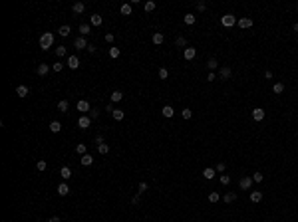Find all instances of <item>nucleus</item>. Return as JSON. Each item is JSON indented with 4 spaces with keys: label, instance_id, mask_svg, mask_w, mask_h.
Returning <instances> with one entry per match:
<instances>
[{
    "label": "nucleus",
    "instance_id": "obj_33",
    "mask_svg": "<svg viewBox=\"0 0 298 222\" xmlns=\"http://www.w3.org/2000/svg\"><path fill=\"white\" fill-rule=\"evenodd\" d=\"M175 44H177L179 48H187V40H185L183 36H177V38H175Z\"/></svg>",
    "mask_w": 298,
    "mask_h": 222
},
{
    "label": "nucleus",
    "instance_id": "obj_8",
    "mask_svg": "<svg viewBox=\"0 0 298 222\" xmlns=\"http://www.w3.org/2000/svg\"><path fill=\"white\" fill-rule=\"evenodd\" d=\"M237 24H238V28L247 30V28H251V26H252V18H241V20H237Z\"/></svg>",
    "mask_w": 298,
    "mask_h": 222
},
{
    "label": "nucleus",
    "instance_id": "obj_47",
    "mask_svg": "<svg viewBox=\"0 0 298 222\" xmlns=\"http://www.w3.org/2000/svg\"><path fill=\"white\" fill-rule=\"evenodd\" d=\"M52 69H54V72H62V69H64V64H62V62L54 64V66H52Z\"/></svg>",
    "mask_w": 298,
    "mask_h": 222
},
{
    "label": "nucleus",
    "instance_id": "obj_4",
    "mask_svg": "<svg viewBox=\"0 0 298 222\" xmlns=\"http://www.w3.org/2000/svg\"><path fill=\"white\" fill-rule=\"evenodd\" d=\"M252 182H254V181H252V177H242L241 181H238V187H241L242 191H248V188L252 187Z\"/></svg>",
    "mask_w": 298,
    "mask_h": 222
},
{
    "label": "nucleus",
    "instance_id": "obj_7",
    "mask_svg": "<svg viewBox=\"0 0 298 222\" xmlns=\"http://www.w3.org/2000/svg\"><path fill=\"white\" fill-rule=\"evenodd\" d=\"M90 125H91V119H90L88 115H82V117L78 119V127H80V129H88Z\"/></svg>",
    "mask_w": 298,
    "mask_h": 222
},
{
    "label": "nucleus",
    "instance_id": "obj_1",
    "mask_svg": "<svg viewBox=\"0 0 298 222\" xmlns=\"http://www.w3.org/2000/svg\"><path fill=\"white\" fill-rule=\"evenodd\" d=\"M54 44V34L52 32H44V34L40 36V48L42 50H50Z\"/></svg>",
    "mask_w": 298,
    "mask_h": 222
},
{
    "label": "nucleus",
    "instance_id": "obj_26",
    "mask_svg": "<svg viewBox=\"0 0 298 222\" xmlns=\"http://www.w3.org/2000/svg\"><path fill=\"white\" fill-rule=\"evenodd\" d=\"M119 12H121L123 16H131V4H121Z\"/></svg>",
    "mask_w": 298,
    "mask_h": 222
},
{
    "label": "nucleus",
    "instance_id": "obj_57",
    "mask_svg": "<svg viewBox=\"0 0 298 222\" xmlns=\"http://www.w3.org/2000/svg\"><path fill=\"white\" fill-rule=\"evenodd\" d=\"M48 222H60V216H52V218L48 220Z\"/></svg>",
    "mask_w": 298,
    "mask_h": 222
},
{
    "label": "nucleus",
    "instance_id": "obj_17",
    "mask_svg": "<svg viewBox=\"0 0 298 222\" xmlns=\"http://www.w3.org/2000/svg\"><path fill=\"white\" fill-rule=\"evenodd\" d=\"M207 68L211 69V72H217L219 69V62H217V58H211L209 62H207Z\"/></svg>",
    "mask_w": 298,
    "mask_h": 222
},
{
    "label": "nucleus",
    "instance_id": "obj_45",
    "mask_svg": "<svg viewBox=\"0 0 298 222\" xmlns=\"http://www.w3.org/2000/svg\"><path fill=\"white\" fill-rule=\"evenodd\" d=\"M209 202H219V192H211L209 194Z\"/></svg>",
    "mask_w": 298,
    "mask_h": 222
},
{
    "label": "nucleus",
    "instance_id": "obj_2",
    "mask_svg": "<svg viewBox=\"0 0 298 222\" xmlns=\"http://www.w3.org/2000/svg\"><path fill=\"white\" fill-rule=\"evenodd\" d=\"M235 22H237V18L232 14H225L223 18H221V24L225 26V28H231V26H235Z\"/></svg>",
    "mask_w": 298,
    "mask_h": 222
},
{
    "label": "nucleus",
    "instance_id": "obj_51",
    "mask_svg": "<svg viewBox=\"0 0 298 222\" xmlns=\"http://www.w3.org/2000/svg\"><path fill=\"white\" fill-rule=\"evenodd\" d=\"M217 79V73L215 72H209V75H207V82H215Z\"/></svg>",
    "mask_w": 298,
    "mask_h": 222
},
{
    "label": "nucleus",
    "instance_id": "obj_19",
    "mask_svg": "<svg viewBox=\"0 0 298 222\" xmlns=\"http://www.w3.org/2000/svg\"><path fill=\"white\" fill-rule=\"evenodd\" d=\"M262 200V192L261 191H252L251 192V202H261Z\"/></svg>",
    "mask_w": 298,
    "mask_h": 222
},
{
    "label": "nucleus",
    "instance_id": "obj_52",
    "mask_svg": "<svg viewBox=\"0 0 298 222\" xmlns=\"http://www.w3.org/2000/svg\"><path fill=\"white\" fill-rule=\"evenodd\" d=\"M94 141H95L97 145H101V143H104V137H101V135H95V139H94Z\"/></svg>",
    "mask_w": 298,
    "mask_h": 222
},
{
    "label": "nucleus",
    "instance_id": "obj_41",
    "mask_svg": "<svg viewBox=\"0 0 298 222\" xmlns=\"http://www.w3.org/2000/svg\"><path fill=\"white\" fill-rule=\"evenodd\" d=\"M119 54H121L119 48H110V56H111V58H119Z\"/></svg>",
    "mask_w": 298,
    "mask_h": 222
},
{
    "label": "nucleus",
    "instance_id": "obj_27",
    "mask_svg": "<svg viewBox=\"0 0 298 222\" xmlns=\"http://www.w3.org/2000/svg\"><path fill=\"white\" fill-rule=\"evenodd\" d=\"M76 153H78V155H82V157H84L85 153H88V147H85V145H84V143H78V145H76Z\"/></svg>",
    "mask_w": 298,
    "mask_h": 222
},
{
    "label": "nucleus",
    "instance_id": "obj_48",
    "mask_svg": "<svg viewBox=\"0 0 298 222\" xmlns=\"http://www.w3.org/2000/svg\"><path fill=\"white\" fill-rule=\"evenodd\" d=\"M145 191H147V182H139V192L137 194H143Z\"/></svg>",
    "mask_w": 298,
    "mask_h": 222
},
{
    "label": "nucleus",
    "instance_id": "obj_15",
    "mask_svg": "<svg viewBox=\"0 0 298 222\" xmlns=\"http://www.w3.org/2000/svg\"><path fill=\"white\" fill-rule=\"evenodd\" d=\"M48 72H50V66H48V64H40V66H38V69H36L38 75H46Z\"/></svg>",
    "mask_w": 298,
    "mask_h": 222
},
{
    "label": "nucleus",
    "instance_id": "obj_6",
    "mask_svg": "<svg viewBox=\"0 0 298 222\" xmlns=\"http://www.w3.org/2000/svg\"><path fill=\"white\" fill-rule=\"evenodd\" d=\"M195 56H197V50H195V48H189V46H187L185 50H183V58H185L187 62H191Z\"/></svg>",
    "mask_w": 298,
    "mask_h": 222
},
{
    "label": "nucleus",
    "instance_id": "obj_9",
    "mask_svg": "<svg viewBox=\"0 0 298 222\" xmlns=\"http://www.w3.org/2000/svg\"><path fill=\"white\" fill-rule=\"evenodd\" d=\"M252 119H254V121H262V119H264V109H262V107L252 109Z\"/></svg>",
    "mask_w": 298,
    "mask_h": 222
},
{
    "label": "nucleus",
    "instance_id": "obj_32",
    "mask_svg": "<svg viewBox=\"0 0 298 222\" xmlns=\"http://www.w3.org/2000/svg\"><path fill=\"white\" fill-rule=\"evenodd\" d=\"M97 151H100L101 155H107V153H110V145H107V143H101V145H97Z\"/></svg>",
    "mask_w": 298,
    "mask_h": 222
},
{
    "label": "nucleus",
    "instance_id": "obj_11",
    "mask_svg": "<svg viewBox=\"0 0 298 222\" xmlns=\"http://www.w3.org/2000/svg\"><path fill=\"white\" fill-rule=\"evenodd\" d=\"M68 192H70L68 182H60V185H58V194H60V196H66Z\"/></svg>",
    "mask_w": 298,
    "mask_h": 222
},
{
    "label": "nucleus",
    "instance_id": "obj_44",
    "mask_svg": "<svg viewBox=\"0 0 298 222\" xmlns=\"http://www.w3.org/2000/svg\"><path fill=\"white\" fill-rule=\"evenodd\" d=\"M97 117H100V109H95V107L90 109V119H97Z\"/></svg>",
    "mask_w": 298,
    "mask_h": 222
},
{
    "label": "nucleus",
    "instance_id": "obj_14",
    "mask_svg": "<svg viewBox=\"0 0 298 222\" xmlns=\"http://www.w3.org/2000/svg\"><path fill=\"white\" fill-rule=\"evenodd\" d=\"M215 175H217V171H215V169H211V167H207V169L203 171V177L207 178V181H211V178H215Z\"/></svg>",
    "mask_w": 298,
    "mask_h": 222
},
{
    "label": "nucleus",
    "instance_id": "obj_50",
    "mask_svg": "<svg viewBox=\"0 0 298 222\" xmlns=\"http://www.w3.org/2000/svg\"><path fill=\"white\" fill-rule=\"evenodd\" d=\"M215 171H217V172H223V171H225V163H217Z\"/></svg>",
    "mask_w": 298,
    "mask_h": 222
},
{
    "label": "nucleus",
    "instance_id": "obj_13",
    "mask_svg": "<svg viewBox=\"0 0 298 222\" xmlns=\"http://www.w3.org/2000/svg\"><path fill=\"white\" fill-rule=\"evenodd\" d=\"M58 109L62 111V113H68V109H70L68 99H60V101H58Z\"/></svg>",
    "mask_w": 298,
    "mask_h": 222
},
{
    "label": "nucleus",
    "instance_id": "obj_38",
    "mask_svg": "<svg viewBox=\"0 0 298 222\" xmlns=\"http://www.w3.org/2000/svg\"><path fill=\"white\" fill-rule=\"evenodd\" d=\"M111 115H113V119H115V121H121V119H123V111H121V109H115Z\"/></svg>",
    "mask_w": 298,
    "mask_h": 222
},
{
    "label": "nucleus",
    "instance_id": "obj_29",
    "mask_svg": "<svg viewBox=\"0 0 298 222\" xmlns=\"http://www.w3.org/2000/svg\"><path fill=\"white\" fill-rule=\"evenodd\" d=\"M58 32H60V36H62V38H68V36H70V32H72V28H70V26L66 24V26H62V28H60Z\"/></svg>",
    "mask_w": 298,
    "mask_h": 222
},
{
    "label": "nucleus",
    "instance_id": "obj_10",
    "mask_svg": "<svg viewBox=\"0 0 298 222\" xmlns=\"http://www.w3.org/2000/svg\"><path fill=\"white\" fill-rule=\"evenodd\" d=\"M163 40H165V36L161 34V32H155L153 36H151V42H153L155 46H159V44H163Z\"/></svg>",
    "mask_w": 298,
    "mask_h": 222
},
{
    "label": "nucleus",
    "instance_id": "obj_3",
    "mask_svg": "<svg viewBox=\"0 0 298 222\" xmlns=\"http://www.w3.org/2000/svg\"><path fill=\"white\" fill-rule=\"evenodd\" d=\"M88 46L90 44L85 42L84 36H80V38H76V40H74V48H76V50H88Z\"/></svg>",
    "mask_w": 298,
    "mask_h": 222
},
{
    "label": "nucleus",
    "instance_id": "obj_34",
    "mask_svg": "<svg viewBox=\"0 0 298 222\" xmlns=\"http://www.w3.org/2000/svg\"><path fill=\"white\" fill-rule=\"evenodd\" d=\"M272 91H274V93H282V91H284V83H282V82H276L274 87H272Z\"/></svg>",
    "mask_w": 298,
    "mask_h": 222
},
{
    "label": "nucleus",
    "instance_id": "obj_18",
    "mask_svg": "<svg viewBox=\"0 0 298 222\" xmlns=\"http://www.w3.org/2000/svg\"><path fill=\"white\" fill-rule=\"evenodd\" d=\"M72 10H74V14H82L84 10H85V4H84V2H76L74 6H72Z\"/></svg>",
    "mask_w": 298,
    "mask_h": 222
},
{
    "label": "nucleus",
    "instance_id": "obj_23",
    "mask_svg": "<svg viewBox=\"0 0 298 222\" xmlns=\"http://www.w3.org/2000/svg\"><path fill=\"white\" fill-rule=\"evenodd\" d=\"M60 177H62L64 181H68V178L72 177V171H70V167H62V171H60Z\"/></svg>",
    "mask_w": 298,
    "mask_h": 222
},
{
    "label": "nucleus",
    "instance_id": "obj_5",
    "mask_svg": "<svg viewBox=\"0 0 298 222\" xmlns=\"http://www.w3.org/2000/svg\"><path fill=\"white\" fill-rule=\"evenodd\" d=\"M231 75H232V69H231L229 66L219 68V78H221V79H231Z\"/></svg>",
    "mask_w": 298,
    "mask_h": 222
},
{
    "label": "nucleus",
    "instance_id": "obj_49",
    "mask_svg": "<svg viewBox=\"0 0 298 222\" xmlns=\"http://www.w3.org/2000/svg\"><path fill=\"white\" fill-rule=\"evenodd\" d=\"M205 8H207V2H197V10H199V12H203Z\"/></svg>",
    "mask_w": 298,
    "mask_h": 222
},
{
    "label": "nucleus",
    "instance_id": "obj_16",
    "mask_svg": "<svg viewBox=\"0 0 298 222\" xmlns=\"http://www.w3.org/2000/svg\"><path fill=\"white\" fill-rule=\"evenodd\" d=\"M16 95L18 97H28V87H26V85H18V87H16Z\"/></svg>",
    "mask_w": 298,
    "mask_h": 222
},
{
    "label": "nucleus",
    "instance_id": "obj_30",
    "mask_svg": "<svg viewBox=\"0 0 298 222\" xmlns=\"http://www.w3.org/2000/svg\"><path fill=\"white\" fill-rule=\"evenodd\" d=\"M101 22H104V18H101L100 14H94V16H91V26H101Z\"/></svg>",
    "mask_w": 298,
    "mask_h": 222
},
{
    "label": "nucleus",
    "instance_id": "obj_59",
    "mask_svg": "<svg viewBox=\"0 0 298 222\" xmlns=\"http://www.w3.org/2000/svg\"><path fill=\"white\" fill-rule=\"evenodd\" d=\"M296 10H298V6H296Z\"/></svg>",
    "mask_w": 298,
    "mask_h": 222
},
{
    "label": "nucleus",
    "instance_id": "obj_21",
    "mask_svg": "<svg viewBox=\"0 0 298 222\" xmlns=\"http://www.w3.org/2000/svg\"><path fill=\"white\" fill-rule=\"evenodd\" d=\"M161 113H163V117H173L175 115V109H173L171 105H165L163 109H161Z\"/></svg>",
    "mask_w": 298,
    "mask_h": 222
},
{
    "label": "nucleus",
    "instance_id": "obj_36",
    "mask_svg": "<svg viewBox=\"0 0 298 222\" xmlns=\"http://www.w3.org/2000/svg\"><path fill=\"white\" fill-rule=\"evenodd\" d=\"M181 117H183V119H185V121H187V119H191V117H193V111L189 109V107H185V109L181 111Z\"/></svg>",
    "mask_w": 298,
    "mask_h": 222
},
{
    "label": "nucleus",
    "instance_id": "obj_28",
    "mask_svg": "<svg viewBox=\"0 0 298 222\" xmlns=\"http://www.w3.org/2000/svg\"><path fill=\"white\" fill-rule=\"evenodd\" d=\"M195 20H197V18H195L193 14H185V16H183V22H185L187 26H193V24H195Z\"/></svg>",
    "mask_w": 298,
    "mask_h": 222
},
{
    "label": "nucleus",
    "instance_id": "obj_54",
    "mask_svg": "<svg viewBox=\"0 0 298 222\" xmlns=\"http://www.w3.org/2000/svg\"><path fill=\"white\" fill-rule=\"evenodd\" d=\"M139 196H141V194H135V196L131 198V204H137L139 202Z\"/></svg>",
    "mask_w": 298,
    "mask_h": 222
},
{
    "label": "nucleus",
    "instance_id": "obj_24",
    "mask_svg": "<svg viewBox=\"0 0 298 222\" xmlns=\"http://www.w3.org/2000/svg\"><path fill=\"white\" fill-rule=\"evenodd\" d=\"M121 99H123V93H121L119 89H115V91L111 93V103H117V101H121Z\"/></svg>",
    "mask_w": 298,
    "mask_h": 222
},
{
    "label": "nucleus",
    "instance_id": "obj_25",
    "mask_svg": "<svg viewBox=\"0 0 298 222\" xmlns=\"http://www.w3.org/2000/svg\"><path fill=\"white\" fill-rule=\"evenodd\" d=\"M50 131L52 133H60V131H62V123H60V121H52L50 123Z\"/></svg>",
    "mask_w": 298,
    "mask_h": 222
},
{
    "label": "nucleus",
    "instance_id": "obj_37",
    "mask_svg": "<svg viewBox=\"0 0 298 222\" xmlns=\"http://www.w3.org/2000/svg\"><path fill=\"white\" fill-rule=\"evenodd\" d=\"M157 75H159V79H167V78H169V72H167L165 68H161L159 72H157Z\"/></svg>",
    "mask_w": 298,
    "mask_h": 222
},
{
    "label": "nucleus",
    "instance_id": "obj_46",
    "mask_svg": "<svg viewBox=\"0 0 298 222\" xmlns=\"http://www.w3.org/2000/svg\"><path fill=\"white\" fill-rule=\"evenodd\" d=\"M219 181L223 182V185H229V182H231V177H229V175H221V177H219Z\"/></svg>",
    "mask_w": 298,
    "mask_h": 222
},
{
    "label": "nucleus",
    "instance_id": "obj_53",
    "mask_svg": "<svg viewBox=\"0 0 298 222\" xmlns=\"http://www.w3.org/2000/svg\"><path fill=\"white\" fill-rule=\"evenodd\" d=\"M105 42H107V44H111V42H113V34H105Z\"/></svg>",
    "mask_w": 298,
    "mask_h": 222
},
{
    "label": "nucleus",
    "instance_id": "obj_43",
    "mask_svg": "<svg viewBox=\"0 0 298 222\" xmlns=\"http://www.w3.org/2000/svg\"><path fill=\"white\" fill-rule=\"evenodd\" d=\"M252 181H254V182H262V181H264L262 172H254V175H252Z\"/></svg>",
    "mask_w": 298,
    "mask_h": 222
},
{
    "label": "nucleus",
    "instance_id": "obj_35",
    "mask_svg": "<svg viewBox=\"0 0 298 222\" xmlns=\"http://www.w3.org/2000/svg\"><path fill=\"white\" fill-rule=\"evenodd\" d=\"M91 163H94V159H91V155H88V153H85V155L82 157V165H84V167H88V165H91Z\"/></svg>",
    "mask_w": 298,
    "mask_h": 222
},
{
    "label": "nucleus",
    "instance_id": "obj_40",
    "mask_svg": "<svg viewBox=\"0 0 298 222\" xmlns=\"http://www.w3.org/2000/svg\"><path fill=\"white\" fill-rule=\"evenodd\" d=\"M36 167H38V171H46V167H48V163H46L44 159H40V161H38V163H36Z\"/></svg>",
    "mask_w": 298,
    "mask_h": 222
},
{
    "label": "nucleus",
    "instance_id": "obj_58",
    "mask_svg": "<svg viewBox=\"0 0 298 222\" xmlns=\"http://www.w3.org/2000/svg\"><path fill=\"white\" fill-rule=\"evenodd\" d=\"M292 30H294V32H298V22H296L294 26H292Z\"/></svg>",
    "mask_w": 298,
    "mask_h": 222
},
{
    "label": "nucleus",
    "instance_id": "obj_12",
    "mask_svg": "<svg viewBox=\"0 0 298 222\" xmlns=\"http://www.w3.org/2000/svg\"><path fill=\"white\" fill-rule=\"evenodd\" d=\"M68 68L78 69V68H80V59L76 58V56H70V58H68Z\"/></svg>",
    "mask_w": 298,
    "mask_h": 222
},
{
    "label": "nucleus",
    "instance_id": "obj_55",
    "mask_svg": "<svg viewBox=\"0 0 298 222\" xmlns=\"http://www.w3.org/2000/svg\"><path fill=\"white\" fill-rule=\"evenodd\" d=\"M264 78H266V79H272V72H270V69H266V72H264Z\"/></svg>",
    "mask_w": 298,
    "mask_h": 222
},
{
    "label": "nucleus",
    "instance_id": "obj_56",
    "mask_svg": "<svg viewBox=\"0 0 298 222\" xmlns=\"http://www.w3.org/2000/svg\"><path fill=\"white\" fill-rule=\"evenodd\" d=\"M88 52H90V54H94V52H95V46H94V44H90V46H88Z\"/></svg>",
    "mask_w": 298,
    "mask_h": 222
},
{
    "label": "nucleus",
    "instance_id": "obj_39",
    "mask_svg": "<svg viewBox=\"0 0 298 222\" xmlns=\"http://www.w3.org/2000/svg\"><path fill=\"white\" fill-rule=\"evenodd\" d=\"M56 56H58V58H64V56H66V48H64V46H58V48H56Z\"/></svg>",
    "mask_w": 298,
    "mask_h": 222
},
{
    "label": "nucleus",
    "instance_id": "obj_20",
    "mask_svg": "<svg viewBox=\"0 0 298 222\" xmlns=\"http://www.w3.org/2000/svg\"><path fill=\"white\" fill-rule=\"evenodd\" d=\"M76 107H78V111H82V113L90 111V103H88V101H84V99H82V101H78V105H76Z\"/></svg>",
    "mask_w": 298,
    "mask_h": 222
},
{
    "label": "nucleus",
    "instance_id": "obj_42",
    "mask_svg": "<svg viewBox=\"0 0 298 222\" xmlns=\"http://www.w3.org/2000/svg\"><path fill=\"white\" fill-rule=\"evenodd\" d=\"M145 10H147V12H153V10H155V2H153V0L145 2Z\"/></svg>",
    "mask_w": 298,
    "mask_h": 222
},
{
    "label": "nucleus",
    "instance_id": "obj_31",
    "mask_svg": "<svg viewBox=\"0 0 298 222\" xmlns=\"http://www.w3.org/2000/svg\"><path fill=\"white\" fill-rule=\"evenodd\" d=\"M90 32H91V26L90 24H82V26H80V34H82V36H88Z\"/></svg>",
    "mask_w": 298,
    "mask_h": 222
},
{
    "label": "nucleus",
    "instance_id": "obj_22",
    "mask_svg": "<svg viewBox=\"0 0 298 222\" xmlns=\"http://www.w3.org/2000/svg\"><path fill=\"white\" fill-rule=\"evenodd\" d=\"M223 200H225L227 204H231L232 200H237V192H232V191H229V192H227L225 196H223Z\"/></svg>",
    "mask_w": 298,
    "mask_h": 222
}]
</instances>
